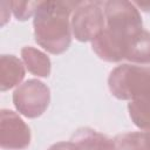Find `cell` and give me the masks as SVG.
I'll return each instance as SVG.
<instances>
[{
  "label": "cell",
  "instance_id": "6da1fadb",
  "mask_svg": "<svg viewBox=\"0 0 150 150\" xmlns=\"http://www.w3.org/2000/svg\"><path fill=\"white\" fill-rule=\"evenodd\" d=\"M80 1H40L34 14V38L50 54L64 53L71 43L70 19Z\"/></svg>",
  "mask_w": 150,
  "mask_h": 150
},
{
  "label": "cell",
  "instance_id": "7a4b0ae2",
  "mask_svg": "<svg viewBox=\"0 0 150 150\" xmlns=\"http://www.w3.org/2000/svg\"><path fill=\"white\" fill-rule=\"evenodd\" d=\"M108 87L112 96L123 101L150 96V67L120 64L110 71Z\"/></svg>",
  "mask_w": 150,
  "mask_h": 150
},
{
  "label": "cell",
  "instance_id": "3957f363",
  "mask_svg": "<svg viewBox=\"0 0 150 150\" xmlns=\"http://www.w3.org/2000/svg\"><path fill=\"white\" fill-rule=\"evenodd\" d=\"M74 38L80 42L93 41L104 28L103 2L80 1L70 19Z\"/></svg>",
  "mask_w": 150,
  "mask_h": 150
},
{
  "label": "cell",
  "instance_id": "277c9868",
  "mask_svg": "<svg viewBox=\"0 0 150 150\" xmlns=\"http://www.w3.org/2000/svg\"><path fill=\"white\" fill-rule=\"evenodd\" d=\"M49 102V88L36 79L25 81L13 93V104L15 109L28 118L41 116L47 110Z\"/></svg>",
  "mask_w": 150,
  "mask_h": 150
},
{
  "label": "cell",
  "instance_id": "5b68a950",
  "mask_svg": "<svg viewBox=\"0 0 150 150\" xmlns=\"http://www.w3.org/2000/svg\"><path fill=\"white\" fill-rule=\"evenodd\" d=\"M135 33L104 26L103 30L91 41V48L101 60L107 62H120L125 60L129 41Z\"/></svg>",
  "mask_w": 150,
  "mask_h": 150
},
{
  "label": "cell",
  "instance_id": "8992f818",
  "mask_svg": "<svg viewBox=\"0 0 150 150\" xmlns=\"http://www.w3.org/2000/svg\"><path fill=\"white\" fill-rule=\"evenodd\" d=\"M30 143V129L14 111L1 110L0 145L5 150H23Z\"/></svg>",
  "mask_w": 150,
  "mask_h": 150
},
{
  "label": "cell",
  "instance_id": "52a82bcc",
  "mask_svg": "<svg viewBox=\"0 0 150 150\" xmlns=\"http://www.w3.org/2000/svg\"><path fill=\"white\" fill-rule=\"evenodd\" d=\"M105 26L122 28L129 32L142 29V16L134 2L124 0H111L103 2Z\"/></svg>",
  "mask_w": 150,
  "mask_h": 150
},
{
  "label": "cell",
  "instance_id": "ba28073f",
  "mask_svg": "<svg viewBox=\"0 0 150 150\" xmlns=\"http://www.w3.org/2000/svg\"><path fill=\"white\" fill-rule=\"evenodd\" d=\"M25 63L15 55L4 54L0 57V90H9L21 83L25 77Z\"/></svg>",
  "mask_w": 150,
  "mask_h": 150
},
{
  "label": "cell",
  "instance_id": "9c48e42d",
  "mask_svg": "<svg viewBox=\"0 0 150 150\" xmlns=\"http://www.w3.org/2000/svg\"><path fill=\"white\" fill-rule=\"evenodd\" d=\"M80 150H115L112 138L91 128L77 129L70 139Z\"/></svg>",
  "mask_w": 150,
  "mask_h": 150
},
{
  "label": "cell",
  "instance_id": "30bf717a",
  "mask_svg": "<svg viewBox=\"0 0 150 150\" xmlns=\"http://www.w3.org/2000/svg\"><path fill=\"white\" fill-rule=\"evenodd\" d=\"M125 60L139 64L150 63V32L142 28L131 36Z\"/></svg>",
  "mask_w": 150,
  "mask_h": 150
},
{
  "label": "cell",
  "instance_id": "8fae6325",
  "mask_svg": "<svg viewBox=\"0 0 150 150\" xmlns=\"http://www.w3.org/2000/svg\"><path fill=\"white\" fill-rule=\"evenodd\" d=\"M22 61L28 69L35 76L39 77H48L50 74V60L49 57L41 50L34 47H23L21 49Z\"/></svg>",
  "mask_w": 150,
  "mask_h": 150
},
{
  "label": "cell",
  "instance_id": "7c38bea8",
  "mask_svg": "<svg viewBox=\"0 0 150 150\" xmlns=\"http://www.w3.org/2000/svg\"><path fill=\"white\" fill-rule=\"evenodd\" d=\"M115 150H148L143 132H125L114 138Z\"/></svg>",
  "mask_w": 150,
  "mask_h": 150
},
{
  "label": "cell",
  "instance_id": "4fadbf2b",
  "mask_svg": "<svg viewBox=\"0 0 150 150\" xmlns=\"http://www.w3.org/2000/svg\"><path fill=\"white\" fill-rule=\"evenodd\" d=\"M12 12L16 20L26 21L30 16H34L40 1H11Z\"/></svg>",
  "mask_w": 150,
  "mask_h": 150
},
{
  "label": "cell",
  "instance_id": "5bb4252c",
  "mask_svg": "<svg viewBox=\"0 0 150 150\" xmlns=\"http://www.w3.org/2000/svg\"><path fill=\"white\" fill-rule=\"evenodd\" d=\"M47 150H80V149L71 141L70 142L63 141V142H57V143L50 145Z\"/></svg>",
  "mask_w": 150,
  "mask_h": 150
},
{
  "label": "cell",
  "instance_id": "9a60e30c",
  "mask_svg": "<svg viewBox=\"0 0 150 150\" xmlns=\"http://www.w3.org/2000/svg\"><path fill=\"white\" fill-rule=\"evenodd\" d=\"M1 26H5V23L9 20V15H11V11H12V7L11 9H6L5 8V2L2 1L1 2Z\"/></svg>",
  "mask_w": 150,
  "mask_h": 150
},
{
  "label": "cell",
  "instance_id": "2e32d148",
  "mask_svg": "<svg viewBox=\"0 0 150 150\" xmlns=\"http://www.w3.org/2000/svg\"><path fill=\"white\" fill-rule=\"evenodd\" d=\"M134 5L144 12H150V2H134Z\"/></svg>",
  "mask_w": 150,
  "mask_h": 150
},
{
  "label": "cell",
  "instance_id": "e0dca14e",
  "mask_svg": "<svg viewBox=\"0 0 150 150\" xmlns=\"http://www.w3.org/2000/svg\"><path fill=\"white\" fill-rule=\"evenodd\" d=\"M143 137H144L146 149L150 150V130H145V132H143Z\"/></svg>",
  "mask_w": 150,
  "mask_h": 150
},
{
  "label": "cell",
  "instance_id": "ac0fdd59",
  "mask_svg": "<svg viewBox=\"0 0 150 150\" xmlns=\"http://www.w3.org/2000/svg\"><path fill=\"white\" fill-rule=\"evenodd\" d=\"M148 100H149V103H150V96H148Z\"/></svg>",
  "mask_w": 150,
  "mask_h": 150
}]
</instances>
